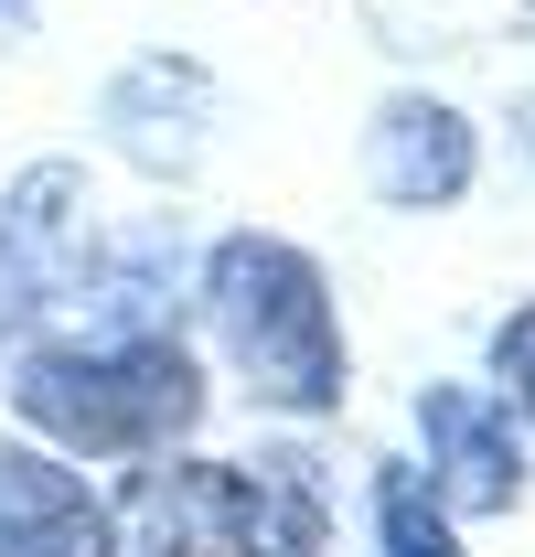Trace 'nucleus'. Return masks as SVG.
Returning a JSON list of instances; mask_svg holds the SVG:
<instances>
[{
  "label": "nucleus",
  "mask_w": 535,
  "mask_h": 557,
  "mask_svg": "<svg viewBox=\"0 0 535 557\" xmlns=\"http://www.w3.org/2000/svg\"><path fill=\"white\" fill-rule=\"evenodd\" d=\"M418 429H428V472H418V483L439 493V504H461V515L514 504L525 450H514V418L493 408L482 386H428V397H418Z\"/></svg>",
  "instance_id": "5"
},
{
  "label": "nucleus",
  "mask_w": 535,
  "mask_h": 557,
  "mask_svg": "<svg viewBox=\"0 0 535 557\" xmlns=\"http://www.w3.org/2000/svg\"><path fill=\"white\" fill-rule=\"evenodd\" d=\"M108 557H247V472L161 450L129 483V515L108 525Z\"/></svg>",
  "instance_id": "3"
},
{
  "label": "nucleus",
  "mask_w": 535,
  "mask_h": 557,
  "mask_svg": "<svg viewBox=\"0 0 535 557\" xmlns=\"http://www.w3.org/2000/svg\"><path fill=\"white\" fill-rule=\"evenodd\" d=\"M461 183H471L461 108H439V97H397V108L375 119V194H386V205H450Z\"/></svg>",
  "instance_id": "7"
},
{
  "label": "nucleus",
  "mask_w": 535,
  "mask_h": 557,
  "mask_svg": "<svg viewBox=\"0 0 535 557\" xmlns=\"http://www.w3.org/2000/svg\"><path fill=\"white\" fill-rule=\"evenodd\" d=\"M203 311L225 333V364L258 386L268 408H333L343 397V322L322 269L289 236H225L203 258Z\"/></svg>",
  "instance_id": "2"
},
{
  "label": "nucleus",
  "mask_w": 535,
  "mask_h": 557,
  "mask_svg": "<svg viewBox=\"0 0 535 557\" xmlns=\"http://www.w3.org/2000/svg\"><path fill=\"white\" fill-rule=\"evenodd\" d=\"M75 269H86V172L43 161V172H22L11 205H0V311L22 322V311L65 300Z\"/></svg>",
  "instance_id": "4"
},
{
  "label": "nucleus",
  "mask_w": 535,
  "mask_h": 557,
  "mask_svg": "<svg viewBox=\"0 0 535 557\" xmlns=\"http://www.w3.org/2000/svg\"><path fill=\"white\" fill-rule=\"evenodd\" d=\"M11 408L75 461H150L203 418V375L172 333H97V344L22 354Z\"/></svg>",
  "instance_id": "1"
},
{
  "label": "nucleus",
  "mask_w": 535,
  "mask_h": 557,
  "mask_svg": "<svg viewBox=\"0 0 535 557\" xmlns=\"http://www.w3.org/2000/svg\"><path fill=\"white\" fill-rule=\"evenodd\" d=\"M493 364H503V397L535 418V311H514V322L493 333Z\"/></svg>",
  "instance_id": "9"
},
{
  "label": "nucleus",
  "mask_w": 535,
  "mask_h": 557,
  "mask_svg": "<svg viewBox=\"0 0 535 557\" xmlns=\"http://www.w3.org/2000/svg\"><path fill=\"white\" fill-rule=\"evenodd\" d=\"M375 536H386V557H461L450 504L418 483V472H375Z\"/></svg>",
  "instance_id": "8"
},
{
  "label": "nucleus",
  "mask_w": 535,
  "mask_h": 557,
  "mask_svg": "<svg viewBox=\"0 0 535 557\" xmlns=\"http://www.w3.org/2000/svg\"><path fill=\"white\" fill-rule=\"evenodd\" d=\"M0 557H108V504L43 450H0Z\"/></svg>",
  "instance_id": "6"
}]
</instances>
